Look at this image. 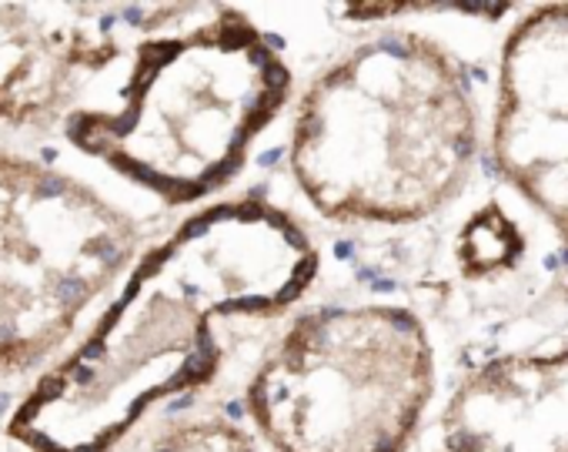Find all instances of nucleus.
I'll list each match as a JSON object with an SVG mask.
<instances>
[{
	"mask_svg": "<svg viewBox=\"0 0 568 452\" xmlns=\"http://www.w3.org/2000/svg\"><path fill=\"white\" fill-rule=\"evenodd\" d=\"M315 275L318 249L288 211L254 198L197 211L38 382L11 435L31 452H111L154 405L214 379L221 322L292 309Z\"/></svg>",
	"mask_w": 568,
	"mask_h": 452,
	"instance_id": "nucleus-1",
	"label": "nucleus"
},
{
	"mask_svg": "<svg viewBox=\"0 0 568 452\" xmlns=\"http://www.w3.org/2000/svg\"><path fill=\"white\" fill-rule=\"evenodd\" d=\"M478 154V118L455 58L388 34L335 61L302 94L292 171L335 221L405 224L452 204Z\"/></svg>",
	"mask_w": 568,
	"mask_h": 452,
	"instance_id": "nucleus-2",
	"label": "nucleus"
},
{
	"mask_svg": "<svg viewBox=\"0 0 568 452\" xmlns=\"http://www.w3.org/2000/svg\"><path fill=\"white\" fill-rule=\"evenodd\" d=\"M292 71L237 11L207 8L144 41L111 108H78L71 144L118 174L187 204L224 188L288 101Z\"/></svg>",
	"mask_w": 568,
	"mask_h": 452,
	"instance_id": "nucleus-3",
	"label": "nucleus"
},
{
	"mask_svg": "<svg viewBox=\"0 0 568 452\" xmlns=\"http://www.w3.org/2000/svg\"><path fill=\"white\" fill-rule=\"evenodd\" d=\"M435 392L425 325L398 305L305 312L247 385L271 452H405Z\"/></svg>",
	"mask_w": 568,
	"mask_h": 452,
	"instance_id": "nucleus-4",
	"label": "nucleus"
},
{
	"mask_svg": "<svg viewBox=\"0 0 568 452\" xmlns=\"http://www.w3.org/2000/svg\"><path fill=\"white\" fill-rule=\"evenodd\" d=\"M141 229L91 184L0 151V372L54 355L138 252Z\"/></svg>",
	"mask_w": 568,
	"mask_h": 452,
	"instance_id": "nucleus-5",
	"label": "nucleus"
},
{
	"mask_svg": "<svg viewBox=\"0 0 568 452\" xmlns=\"http://www.w3.org/2000/svg\"><path fill=\"white\" fill-rule=\"evenodd\" d=\"M491 154L568 242V4L535 11L505 41Z\"/></svg>",
	"mask_w": 568,
	"mask_h": 452,
	"instance_id": "nucleus-6",
	"label": "nucleus"
},
{
	"mask_svg": "<svg viewBox=\"0 0 568 452\" xmlns=\"http://www.w3.org/2000/svg\"><path fill=\"white\" fill-rule=\"evenodd\" d=\"M121 4H0V124L51 128L118 58Z\"/></svg>",
	"mask_w": 568,
	"mask_h": 452,
	"instance_id": "nucleus-7",
	"label": "nucleus"
},
{
	"mask_svg": "<svg viewBox=\"0 0 568 452\" xmlns=\"http://www.w3.org/2000/svg\"><path fill=\"white\" fill-rule=\"evenodd\" d=\"M442 425L438 452H568V345L478 369L452 395Z\"/></svg>",
	"mask_w": 568,
	"mask_h": 452,
	"instance_id": "nucleus-8",
	"label": "nucleus"
},
{
	"mask_svg": "<svg viewBox=\"0 0 568 452\" xmlns=\"http://www.w3.org/2000/svg\"><path fill=\"white\" fill-rule=\"evenodd\" d=\"M521 252V239L518 229L498 211V208H485L462 239V262L468 272L485 275L495 272L501 265H511Z\"/></svg>",
	"mask_w": 568,
	"mask_h": 452,
	"instance_id": "nucleus-9",
	"label": "nucleus"
},
{
	"mask_svg": "<svg viewBox=\"0 0 568 452\" xmlns=\"http://www.w3.org/2000/svg\"><path fill=\"white\" fill-rule=\"evenodd\" d=\"M151 452H257V445L244 429L224 419H201L168 429Z\"/></svg>",
	"mask_w": 568,
	"mask_h": 452,
	"instance_id": "nucleus-10",
	"label": "nucleus"
}]
</instances>
